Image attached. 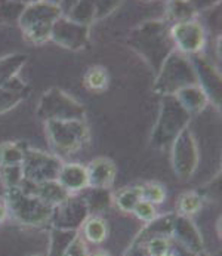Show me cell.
Returning a JSON list of instances; mask_svg holds the SVG:
<instances>
[{"label":"cell","instance_id":"1","mask_svg":"<svg viewBox=\"0 0 222 256\" xmlns=\"http://www.w3.org/2000/svg\"><path fill=\"white\" fill-rule=\"evenodd\" d=\"M128 44L157 73L166 58L175 50L170 38V24L164 20H148L135 27L128 37Z\"/></svg>","mask_w":222,"mask_h":256},{"label":"cell","instance_id":"2","mask_svg":"<svg viewBox=\"0 0 222 256\" xmlns=\"http://www.w3.org/2000/svg\"><path fill=\"white\" fill-rule=\"evenodd\" d=\"M64 15L62 3L56 2H32L22 10L18 26L24 38L32 44H43L50 40V32L56 20Z\"/></svg>","mask_w":222,"mask_h":256},{"label":"cell","instance_id":"3","mask_svg":"<svg viewBox=\"0 0 222 256\" xmlns=\"http://www.w3.org/2000/svg\"><path fill=\"white\" fill-rule=\"evenodd\" d=\"M3 203L8 209V214L22 225L36 228L50 225L54 208L48 206L21 186L4 190Z\"/></svg>","mask_w":222,"mask_h":256},{"label":"cell","instance_id":"4","mask_svg":"<svg viewBox=\"0 0 222 256\" xmlns=\"http://www.w3.org/2000/svg\"><path fill=\"white\" fill-rule=\"evenodd\" d=\"M191 114L176 101L175 96H163L156 126L151 132V146L168 150L176 136L188 128Z\"/></svg>","mask_w":222,"mask_h":256},{"label":"cell","instance_id":"5","mask_svg":"<svg viewBox=\"0 0 222 256\" xmlns=\"http://www.w3.org/2000/svg\"><path fill=\"white\" fill-rule=\"evenodd\" d=\"M192 84L198 83L190 58L174 50L156 73L152 89L162 96H174L180 90Z\"/></svg>","mask_w":222,"mask_h":256},{"label":"cell","instance_id":"6","mask_svg":"<svg viewBox=\"0 0 222 256\" xmlns=\"http://www.w3.org/2000/svg\"><path fill=\"white\" fill-rule=\"evenodd\" d=\"M48 142L52 154L62 158L78 152L89 141V129L86 120H50L44 122Z\"/></svg>","mask_w":222,"mask_h":256},{"label":"cell","instance_id":"7","mask_svg":"<svg viewBox=\"0 0 222 256\" xmlns=\"http://www.w3.org/2000/svg\"><path fill=\"white\" fill-rule=\"evenodd\" d=\"M37 117L43 122L86 120V108L62 89L50 88L37 104Z\"/></svg>","mask_w":222,"mask_h":256},{"label":"cell","instance_id":"8","mask_svg":"<svg viewBox=\"0 0 222 256\" xmlns=\"http://www.w3.org/2000/svg\"><path fill=\"white\" fill-rule=\"evenodd\" d=\"M62 158L44 152L36 148H26L22 160V174L24 181L30 184H43L49 181H56L58 174L62 168Z\"/></svg>","mask_w":222,"mask_h":256},{"label":"cell","instance_id":"9","mask_svg":"<svg viewBox=\"0 0 222 256\" xmlns=\"http://www.w3.org/2000/svg\"><path fill=\"white\" fill-rule=\"evenodd\" d=\"M198 146L190 128L184 129L170 146V160L175 175L180 180H190L198 166Z\"/></svg>","mask_w":222,"mask_h":256},{"label":"cell","instance_id":"10","mask_svg":"<svg viewBox=\"0 0 222 256\" xmlns=\"http://www.w3.org/2000/svg\"><path fill=\"white\" fill-rule=\"evenodd\" d=\"M89 216V208L82 194H72L64 203L54 208L50 226L68 231H78Z\"/></svg>","mask_w":222,"mask_h":256},{"label":"cell","instance_id":"11","mask_svg":"<svg viewBox=\"0 0 222 256\" xmlns=\"http://www.w3.org/2000/svg\"><path fill=\"white\" fill-rule=\"evenodd\" d=\"M170 38L176 52L185 56H192L202 54V49L206 43V33L203 26L197 20H191L186 22L172 24Z\"/></svg>","mask_w":222,"mask_h":256},{"label":"cell","instance_id":"12","mask_svg":"<svg viewBox=\"0 0 222 256\" xmlns=\"http://www.w3.org/2000/svg\"><path fill=\"white\" fill-rule=\"evenodd\" d=\"M188 58L194 67V72L197 76V83L208 95L209 102L221 107L222 80L220 70L202 54H197Z\"/></svg>","mask_w":222,"mask_h":256},{"label":"cell","instance_id":"13","mask_svg":"<svg viewBox=\"0 0 222 256\" xmlns=\"http://www.w3.org/2000/svg\"><path fill=\"white\" fill-rule=\"evenodd\" d=\"M50 40L68 50H82L89 42V27L78 26L62 15L52 27Z\"/></svg>","mask_w":222,"mask_h":256},{"label":"cell","instance_id":"14","mask_svg":"<svg viewBox=\"0 0 222 256\" xmlns=\"http://www.w3.org/2000/svg\"><path fill=\"white\" fill-rule=\"evenodd\" d=\"M172 240L184 246L185 249H188L194 255L204 250V243H203V237L200 231L197 230V226L194 225L191 218H186V216H181V215L175 216Z\"/></svg>","mask_w":222,"mask_h":256},{"label":"cell","instance_id":"15","mask_svg":"<svg viewBox=\"0 0 222 256\" xmlns=\"http://www.w3.org/2000/svg\"><path fill=\"white\" fill-rule=\"evenodd\" d=\"M88 185L90 188L110 190L117 176V168L108 157H96L88 166Z\"/></svg>","mask_w":222,"mask_h":256},{"label":"cell","instance_id":"16","mask_svg":"<svg viewBox=\"0 0 222 256\" xmlns=\"http://www.w3.org/2000/svg\"><path fill=\"white\" fill-rule=\"evenodd\" d=\"M175 216H176V214L157 215L154 220L146 224V226L135 236V238L132 242L146 248L148 242H151L152 238H157V237L172 238Z\"/></svg>","mask_w":222,"mask_h":256},{"label":"cell","instance_id":"17","mask_svg":"<svg viewBox=\"0 0 222 256\" xmlns=\"http://www.w3.org/2000/svg\"><path fill=\"white\" fill-rule=\"evenodd\" d=\"M21 188L26 190L27 192H32L33 196H36L37 198H40L43 203H46L50 208L60 206L72 196L58 181H49V182L37 184V185L24 181L21 184Z\"/></svg>","mask_w":222,"mask_h":256},{"label":"cell","instance_id":"18","mask_svg":"<svg viewBox=\"0 0 222 256\" xmlns=\"http://www.w3.org/2000/svg\"><path fill=\"white\" fill-rule=\"evenodd\" d=\"M32 94L30 84H27L22 78L15 77L9 83L0 86V114H4L24 100H27Z\"/></svg>","mask_w":222,"mask_h":256},{"label":"cell","instance_id":"19","mask_svg":"<svg viewBox=\"0 0 222 256\" xmlns=\"http://www.w3.org/2000/svg\"><path fill=\"white\" fill-rule=\"evenodd\" d=\"M58 182L61 184L70 194H78L86 190L88 185V172L86 166L80 163H64L60 174Z\"/></svg>","mask_w":222,"mask_h":256},{"label":"cell","instance_id":"20","mask_svg":"<svg viewBox=\"0 0 222 256\" xmlns=\"http://www.w3.org/2000/svg\"><path fill=\"white\" fill-rule=\"evenodd\" d=\"M176 98V101L188 111L191 116L192 114H198L204 110L209 104V98L204 94V90L198 86V84H192L188 86L182 90H180L176 95H174Z\"/></svg>","mask_w":222,"mask_h":256},{"label":"cell","instance_id":"21","mask_svg":"<svg viewBox=\"0 0 222 256\" xmlns=\"http://www.w3.org/2000/svg\"><path fill=\"white\" fill-rule=\"evenodd\" d=\"M82 197L84 198L88 208H89V214L92 215H100L106 210H108L111 202H112V196H111L110 190H100V188H90L88 186L86 190H83Z\"/></svg>","mask_w":222,"mask_h":256},{"label":"cell","instance_id":"22","mask_svg":"<svg viewBox=\"0 0 222 256\" xmlns=\"http://www.w3.org/2000/svg\"><path fill=\"white\" fill-rule=\"evenodd\" d=\"M197 15V6L194 2H168L166 3V21L172 24L186 22L191 20H196Z\"/></svg>","mask_w":222,"mask_h":256},{"label":"cell","instance_id":"23","mask_svg":"<svg viewBox=\"0 0 222 256\" xmlns=\"http://www.w3.org/2000/svg\"><path fill=\"white\" fill-rule=\"evenodd\" d=\"M108 228L107 222L101 215H92L89 216L82 226V237L84 242H89L92 244H101L107 240Z\"/></svg>","mask_w":222,"mask_h":256},{"label":"cell","instance_id":"24","mask_svg":"<svg viewBox=\"0 0 222 256\" xmlns=\"http://www.w3.org/2000/svg\"><path fill=\"white\" fill-rule=\"evenodd\" d=\"M27 61L28 56L26 54H10L0 58V86L18 77V74L27 64Z\"/></svg>","mask_w":222,"mask_h":256},{"label":"cell","instance_id":"25","mask_svg":"<svg viewBox=\"0 0 222 256\" xmlns=\"http://www.w3.org/2000/svg\"><path fill=\"white\" fill-rule=\"evenodd\" d=\"M78 236V231H68L50 226L49 231V250L46 256H64L70 243Z\"/></svg>","mask_w":222,"mask_h":256},{"label":"cell","instance_id":"26","mask_svg":"<svg viewBox=\"0 0 222 256\" xmlns=\"http://www.w3.org/2000/svg\"><path fill=\"white\" fill-rule=\"evenodd\" d=\"M73 6L67 14H64L70 21H73L78 26L90 27L96 20H95V2L89 0H78L72 3Z\"/></svg>","mask_w":222,"mask_h":256},{"label":"cell","instance_id":"27","mask_svg":"<svg viewBox=\"0 0 222 256\" xmlns=\"http://www.w3.org/2000/svg\"><path fill=\"white\" fill-rule=\"evenodd\" d=\"M142 200V192H141V185L135 186H126L120 191H117L112 196L114 204L124 214H132L135 206Z\"/></svg>","mask_w":222,"mask_h":256},{"label":"cell","instance_id":"28","mask_svg":"<svg viewBox=\"0 0 222 256\" xmlns=\"http://www.w3.org/2000/svg\"><path fill=\"white\" fill-rule=\"evenodd\" d=\"M110 83V74L102 66H92L84 74V84L89 90L104 92Z\"/></svg>","mask_w":222,"mask_h":256},{"label":"cell","instance_id":"29","mask_svg":"<svg viewBox=\"0 0 222 256\" xmlns=\"http://www.w3.org/2000/svg\"><path fill=\"white\" fill-rule=\"evenodd\" d=\"M26 148L27 146H21L20 142H14V141H6L0 144V166L22 164Z\"/></svg>","mask_w":222,"mask_h":256},{"label":"cell","instance_id":"30","mask_svg":"<svg viewBox=\"0 0 222 256\" xmlns=\"http://www.w3.org/2000/svg\"><path fill=\"white\" fill-rule=\"evenodd\" d=\"M203 202H204V200L202 198L200 192H196V191L184 192V194L178 198V203H176L178 214H176V215L191 218L192 215H196V214L203 208Z\"/></svg>","mask_w":222,"mask_h":256},{"label":"cell","instance_id":"31","mask_svg":"<svg viewBox=\"0 0 222 256\" xmlns=\"http://www.w3.org/2000/svg\"><path fill=\"white\" fill-rule=\"evenodd\" d=\"M27 3L26 2H9V0H0V24H12L16 22L26 9Z\"/></svg>","mask_w":222,"mask_h":256},{"label":"cell","instance_id":"32","mask_svg":"<svg viewBox=\"0 0 222 256\" xmlns=\"http://www.w3.org/2000/svg\"><path fill=\"white\" fill-rule=\"evenodd\" d=\"M0 182L4 186V190L21 186V184L24 182L22 164L0 166Z\"/></svg>","mask_w":222,"mask_h":256},{"label":"cell","instance_id":"33","mask_svg":"<svg viewBox=\"0 0 222 256\" xmlns=\"http://www.w3.org/2000/svg\"><path fill=\"white\" fill-rule=\"evenodd\" d=\"M142 200L151 204H162L166 200V188L158 182H147L141 185Z\"/></svg>","mask_w":222,"mask_h":256},{"label":"cell","instance_id":"34","mask_svg":"<svg viewBox=\"0 0 222 256\" xmlns=\"http://www.w3.org/2000/svg\"><path fill=\"white\" fill-rule=\"evenodd\" d=\"M170 242H172V238H164V237L152 238L146 246L147 256H169Z\"/></svg>","mask_w":222,"mask_h":256},{"label":"cell","instance_id":"35","mask_svg":"<svg viewBox=\"0 0 222 256\" xmlns=\"http://www.w3.org/2000/svg\"><path fill=\"white\" fill-rule=\"evenodd\" d=\"M138 220H141L142 222H150V220H152L156 216H157V212H156V206L154 204H151V203H148L146 200H141L136 206H135V209H134V212H132Z\"/></svg>","mask_w":222,"mask_h":256},{"label":"cell","instance_id":"36","mask_svg":"<svg viewBox=\"0 0 222 256\" xmlns=\"http://www.w3.org/2000/svg\"><path fill=\"white\" fill-rule=\"evenodd\" d=\"M120 4H122V2H112V0L111 2L110 0L95 2V20H102V18L108 16Z\"/></svg>","mask_w":222,"mask_h":256},{"label":"cell","instance_id":"37","mask_svg":"<svg viewBox=\"0 0 222 256\" xmlns=\"http://www.w3.org/2000/svg\"><path fill=\"white\" fill-rule=\"evenodd\" d=\"M64 256H89L88 244H86L84 238L80 236V232H78V236L74 238L73 242L70 243V246L66 250Z\"/></svg>","mask_w":222,"mask_h":256},{"label":"cell","instance_id":"38","mask_svg":"<svg viewBox=\"0 0 222 256\" xmlns=\"http://www.w3.org/2000/svg\"><path fill=\"white\" fill-rule=\"evenodd\" d=\"M169 256H196L192 252H190L188 249H185L184 246H181L176 242H170V250H169Z\"/></svg>","mask_w":222,"mask_h":256},{"label":"cell","instance_id":"39","mask_svg":"<svg viewBox=\"0 0 222 256\" xmlns=\"http://www.w3.org/2000/svg\"><path fill=\"white\" fill-rule=\"evenodd\" d=\"M123 256H147V249L141 244H136V243H130L129 248L124 250V255Z\"/></svg>","mask_w":222,"mask_h":256},{"label":"cell","instance_id":"40","mask_svg":"<svg viewBox=\"0 0 222 256\" xmlns=\"http://www.w3.org/2000/svg\"><path fill=\"white\" fill-rule=\"evenodd\" d=\"M8 215H9V214H8V209H6L4 203L2 202V203H0V224L8 218Z\"/></svg>","mask_w":222,"mask_h":256},{"label":"cell","instance_id":"41","mask_svg":"<svg viewBox=\"0 0 222 256\" xmlns=\"http://www.w3.org/2000/svg\"><path fill=\"white\" fill-rule=\"evenodd\" d=\"M89 256H110L108 252H106V250H98V252H94L92 255Z\"/></svg>","mask_w":222,"mask_h":256},{"label":"cell","instance_id":"42","mask_svg":"<svg viewBox=\"0 0 222 256\" xmlns=\"http://www.w3.org/2000/svg\"><path fill=\"white\" fill-rule=\"evenodd\" d=\"M196 256H210V255H209V254H208L206 250H202L200 254H197V255H196Z\"/></svg>","mask_w":222,"mask_h":256},{"label":"cell","instance_id":"43","mask_svg":"<svg viewBox=\"0 0 222 256\" xmlns=\"http://www.w3.org/2000/svg\"><path fill=\"white\" fill-rule=\"evenodd\" d=\"M33 256H46L44 254H38V255H33Z\"/></svg>","mask_w":222,"mask_h":256}]
</instances>
